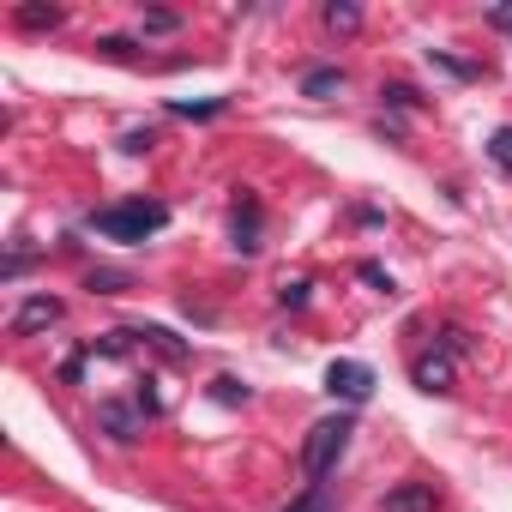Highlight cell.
I'll return each instance as SVG.
<instances>
[{"instance_id": "obj_1", "label": "cell", "mask_w": 512, "mask_h": 512, "mask_svg": "<svg viewBox=\"0 0 512 512\" xmlns=\"http://www.w3.org/2000/svg\"><path fill=\"white\" fill-rule=\"evenodd\" d=\"M85 223H91V235H103V241L139 247V241H151L157 229H169V205H163V199H121V205L91 211Z\"/></svg>"}, {"instance_id": "obj_2", "label": "cell", "mask_w": 512, "mask_h": 512, "mask_svg": "<svg viewBox=\"0 0 512 512\" xmlns=\"http://www.w3.org/2000/svg\"><path fill=\"white\" fill-rule=\"evenodd\" d=\"M350 434H356V416H350V410L320 416V422L308 428V440H302V476H308V482H326V476L338 470V458L350 452Z\"/></svg>"}, {"instance_id": "obj_3", "label": "cell", "mask_w": 512, "mask_h": 512, "mask_svg": "<svg viewBox=\"0 0 512 512\" xmlns=\"http://www.w3.org/2000/svg\"><path fill=\"white\" fill-rule=\"evenodd\" d=\"M374 386H380V380H374V368H368V362H350V356H344V362H332V368H326V392H332L338 404H350V410H356V404H368V398H374Z\"/></svg>"}, {"instance_id": "obj_4", "label": "cell", "mask_w": 512, "mask_h": 512, "mask_svg": "<svg viewBox=\"0 0 512 512\" xmlns=\"http://www.w3.org/2000/svg\"><path fill=\"white\" fill-rule=\"evenodd\" d=\"M229 235H235V253H260L266 241V211H260V199H253L247 187L235 193V205H229Z\"/></svg>"}, {"instance_id": "obj_5", "label": "cell", "mask_w": 512, "mask_h": 512, "mask_svg": "<svg viewBox=\"0 0 512 512\" xmlns=\"http://www.w3.org/2000/svg\"><path fill=\"white\" fill-rule=\"evenodd\" d=\"M145 422H151V416H145L139 404H121V398H103V404H97V428H103L109 440H121V446H133V440L145 434Z\"/></svg>"}, {"instance_id": "obj_6", "label": "cell", "mask_w": 512, "mask_h": 512, "mask_svg": "<svg viewBox=\"0 0 512 512\" xmlns=\"http://www.w3.org/2000/svg\"><path fill=\"white\" fill-rule=\"evenodd\" d=\"M61 296H31V302H19V314H13V338H31V332H49V326H61Z\"/></svg>"}, {"instance_id": "obj_7", "label": "cell", "mask_w": 512, "mask_h": 512, "mask_svg": "<svg viewBox=\"0 0 512 512\" xmlns=\"http://www.w3.org/2000/svg\"><path fill=\"white\" fill-rule=\"evenodd\" d=\"M410 380H416V392H428V398L452 392V356H446V350H428V356H416Z\"/></svg>"}, {"instance_id": "obj_8", "label": "cell", "mask_w": 512, "mask_h": 512, "mask_svg": "<svg viewBox=\"0 0 512 512\" xmlns=\"http://www.w3.org/2000/svg\"><path fill=\"white\" fill-rule=\"evenodd\" d=\"M380 512H440V494H434V482H398V488H386Z\"/></svg>"}, {"instance_id": "obj_9", "label": "cell", "mask_w": 512, "mask_h": 512, "mask_svg": "<svg viewBox=\"0 0 512 512\" xmlns=\"http://www.w3.org/2000/svg\"><path fill=\"white\" fill-rule=\"evenodd\" d=\"M13 19L25 25V31H61V7H43V0H25V7H13Z\"/></svg>"}, {"instance_id": "obj_10", "label": "cell", "mask_w": 512, "mask_h": 512, "mask_svg": "<svg viewBox=\"0 0 512 512\" xmlns=\"http://www.w3.org/2000/svg\"><path fill=\"white\" fill-rule=\"evenodd\" d=\"M284 512H338V494H332V482H308Z\"/></svg>"}, {"instance_id": "obj_11", "label": "cell", "mask_w": 512, "mask_h": 512, "mask_svg": "<svg viewBox=\"0 0 512 512\" xmlns=\"http://www.w3.org/2000/svg\"><path fill=\"white\" fill-rule=\"evenodd\" d=\"M344 91V67H308L302 73V97H332Z\"/></svg>"}, {"instance_id": "obj_12", "label": "cell", "mask_w": 512, "mask_h": 512, "mask_svg": "<svg viewBox=\"0 0 512 512\" xmlns=\"http://www.w3.org/2000/svg\"><path fill=\"white\" fill-rule=\"evenodd\" d=\"M320 19H326V31H338V37L362 31V7H350V0H332V7H326Z\"/></svg>"}, {"instance_id": "obj_13", "label": "cell", "mask_w": 512, "mask_h": 512, "mask_svg": "<svg viewBox=\"0 0 512 512\" xmlns=\"http://www.w3.org/2000/svg\"><path fill=\"white\" fill-rule=\"evenodd\" d=\"M139 338H145V344H157V350H163L169 362H187V356H193V350H187V344H181V338H175L169 326H139Z\"/></svg>"}, {"instance_id": "obj_14", "label": "cell", "mask_w": 512, "mask_h": 512, "mask_svg": "<svg viewBox=\"0 0 512 512\" xmlns=\"http://www.w3.org/2000/svg\"><path fill=\"white\" fill-rule=\"evenodd\" d=\"M169 109H175V115H187V121H205V115H223V109H229V97H199V103H193V97H175Z\"/></svg>"}, {"instance_id": "obj_15", "label": "cell", "mask_w": 512, "mask_h": 512, "mask_svg": "<svg viewBox=\"0 0 512 512\" xmlns=\"http://www.w3.org/2000/svg\"><path fill=\"white\" fill-rule=\"evenodd\" d=\"M488 163H494L500 175H512V127H494V133H488Z\"/></svg>"}, {"instance_id": "obj_16", "label": "cell", "mask_w": 512, "mask_h": 512, "mask_svg": "<svg viewBox=\"0 0 512 512\" xmlns=\"http://www.w3.org/2000/svg\"><path fill=\"white\" fill-rule=\"evenodd\" d=\"M211 398H217V404H247L253 392H247V380H235V374H217V380H211Z\"/></svg>"}, {"instance_id": "obj_17", "label": "cell", "mask_w": 512, "mask_h": 512, "mask_svg": "<svg viewBox=\"0 0 512 512\" xmlns=\"http://www.w3.org/2000/svg\"><path fill=\"white\" fill-rule=\"evenodd\" d=\"M91 49H97L103 61H133V55H139V43H133V37H97Z\"/></svg>"}, {"instance_id": "obj_18", "label": "cell", "mask_w": 512, "mask_h": 512, "mask_svg": "<svg viewBox=\"0 0 512 512\" xmlns=\"http://www.w3.org/2000/svg\"><path fill=\"white\" fill-rule=\"evenodd\" d=\"M139 25H145L151 37H169V31H181V13H169V7H151V13H145Z\"/></svg>"}, {"instance_id": "obj_19", "label": "cell", "mask_w": 512, "mask_h": 512, "mask_svg": "<svg viewBox=\"0 0 512 512\" xmlns=\"http://www.w3.org/2000/svg\"><path fill=\"white\" fill-rule=\"evenodd\" d=\"M127 284H133L127 272H109V266H103V272H91V290H97V296H121Z\"/></svg>"}, {"instance_id": "obj_20", "label": "cell", "mask_w": 512, "mask_h": 512, "mask_svg": "<svg viewBox=\"0 0 512 512\" xmlns=\"http://www.w3.org/2000/svg\"><path fill=\"white\" fill-rule=\"evenodd\" d=\"M308 296H314V284H308V278H296V284H284V290H278V302H284V308H308Z\"/></svg>"}, {"instance_id": "obj_21", "label": "cell", "mask_w": 512, "mask_h": 512, "mask_svg": "<svg viewBox=\"0 0 512 512\" xmlns=\"http://www.w3.org/2000/svg\"><path fill=\"white\" fill-rule=\"evenodd\" d=\"M151 145H157V133H151V127H145V133H139V127H133V133H121V151H127V157H139V151H151Z\"/></svg>"}, {"instance_id": "obj_22", "label": "cell", "mask_w": 512, "mask_h": 512, "mask_svg": "<svg viewBox=\"0 0 512 512\" xmlns=\"http://www.w3.org/2000/svg\"><path fill=\"white\" fill-rule=\"evenodd\" d=\"M380 97H386V103H392V109H416V103H422V97H416V91H410V85H386V91H380Z\"/></svg>"}, {"instance_id": "obj_23", "label": "cell", "mask_w": 512, "mask_h": 512, "mask_svg": "<svg viewBox=\"0 0 512 512\" xmlns=\"http://www.w3.org/2000/svg\"><path fill=\"white\" fill-rule=\"evenodd\" d=\"M440 338H446V356H464V350H470V338H464V326H446Z\"/></svg>"}, {"instance_id": "obj_24", "label": "cell", "mask_w": 512, "mask_h": 512, "mask_svg": "<svg viewBox=\"0 0 512 512\" xmlns=\"http://www.w3.org/2000/svg\"><path fill=\"white\" fill-rule=\"evenodd\" d=\"M362 278H368V284H374V290H386V296H392V278H386V272H380V266H362Z\"/></svg>"}, {"instance_id": "obj_25", "label": "cell", "mask_w": 512, "mask_h": 512, "mask_svg": "<svg viewBox=\"0 0 512 512\" xmlns=\"http://www.w3.org/2000/svg\"><path fill=\"white\" fill-rule=\"evenodd\" d=\"M488 25H494V31H512V7H494V13H488Z\"/></svg>"}]
</instances>
